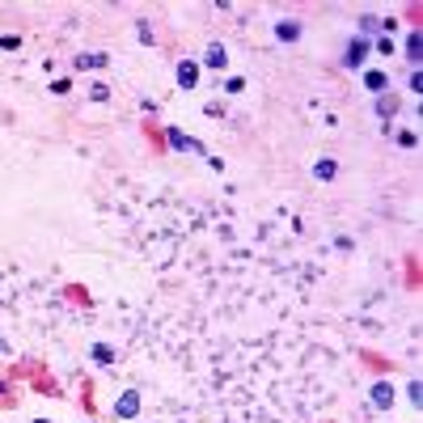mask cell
I'll return each mask as SVG.
<instances>
[{"label":"cell","mask_w":423,"mask_h":423,"mask_svg":"<svg viewBox=\"0 0 423 423\" xmlns=\"http://www.w3.org/2000/svg\"><path fill=\"white\" fill-rule=\"evenodd\" d=\"M276 38H280V42H296V38H301V22H288V17L276 22Z\"/></svg>","instance_id":"obj_7"},{"label":"cell","mask_w":423,"mask_h":423,"mask_svg":"<svg viewBox=\"0 0 423 423\" xmlns=\"http://www.w3.org/2000/svg\"><path fill=\"white\" fill-rule=\"evenodd\" d=\"M364 89L381 97V93L390 89V77H385V72H377V68H373V72H364Z\"/></svg>","instance_id":"obj_6"},{"label":"cell","mask_w":423,"mask_h":423,"mask_svg":"<svg viewBox=\"0 0 423 423\" xmlns=\"http://www.w3.org/2000/svg\"><path fill=\"white\" fill-rule=\"evenodd\" d=\"M178 85H182V89H195V85H199V64H195V60H182V64H178Z\"/></svg>","instance_id":"obj_5"},{"label":"cell","mask_w":423,"mask_h":423,"mask_svg":"<svg viewBox=\"0 0 423 423\" xmlns=\"http://www.w3.org/2000/svg\"><path fill=\"white\" fill-rule=\"evenodd\" d=\"M89 356H93L102 368H111V364L119 360V356H115V347H106V343H93V351H89Z\"/></svg>","instance_id":"obj_9"},{"label":"cell","mask_w":423,"mask_h":423,"mask_svg":"<svg viewBox=\"0 0 423 423\" xmlns=\"http://www.w3.org/2000/svg\"><path fill=\"white\" fill-rule=\"evenodd\" d=\"M68 89H72V81H64V77H60V81H51V93H68Z\"/></svg>","instance_id":"obj_18"},{"label":"cell","mask_w":423,"mask_h":423,"mask_svg":"<svg viewBox=\"0 0 423 423\" xmlns=\"http://www.w3.org/2000/svg\"><path fill=\"white\" fill-rule=\"evenodd\" d=\"M394 398H398V394H394V385H390V381H377V385H373V406H377V410H390V406H394Z\"/></svg>","instance_id":"obj_4"},{"label":"cell","mask_w":423,"mask_h":423,"mask_svg":"<svg viewBox=\"0 0 423 423\" xmlns=\"http://www.w3.org/2000/svg\"><path fill=\"white\" fill-rule=\"evenodd\" d=\"M0 356H5V343H0Z\"/></svg>","instance_id":"obj_21"},{"label":"cell","mask_w":423,"mask_h":423,"mask_svg":"<svg viewBox=\"0 0 423 423\" xmlns=\"http://www.w3.org/2000/svg\"><path fill=\"white\" fill-rule=\"evenodd\" d=\"M225 89H229V93H241V89H246V81H241V77H229V81H225Z\"/></svg>","instance_id":"obj_17"},{"label":"cell","mask_w":423,"mask_h":423,"mask_svg":"<svg viewBox=\"0 0 423 423\" xmlns=\"http://www.w3.org/2000/svg\"><path fill=\"white\" fill-rule=\"evenodd\" d=\"M166 144L170 148H178V152H203V144L199 140H191L186 131H178V127H166Z\"/></svg>","instance_id":"obj_2"},{"label":"cell","mask_w":423,"mask_h":423,"mask_svg":"<svg viewBox=\"0 0 423 423\" xmlns=\"http://www.w3.org/2000/svg\"><path fill=\"white\" fill-rule=\"evenodd\" d=\"M203 64H207V68H225V64H229V51H225L221 42H212L207 56H203Z\"/></svg>","instance_id":"obj_8"},{"label":"cell","mask_w":423,"mask_h":423,"mask_svg":"<svg viewBox=\"0 0 423 423\" xmlns=\"http://www.w3.org/2000/svg\"><path fill=\"white\" fill-rule=\"evenodd\" d=\"M335 174H339V166L330 161V157H322V161H317V166H313V178H322V182H330Z\"/></svg>","instance_id":"obj_10"},{"label":"cell","mask_w":423,"mask_h":423,"mask_svg":"<svg viewBox=\"0 0 423 423\" xmlns=\"http://www.w3.org/2000/svg\"><path fill=\"white\" fill-rule=\"evenodd\" d=\"M406 60L419 68V30H410V34H406Z\"/></svg>","instance_id":"obj_13"},{"label":"cell","mask_w":423,"mask_h":423,"mask_svg":"<svg viewBox=\"0 0 423 423\" xmlns=\"http://www.w3.org/2000/svg\"><path fill=\"white\" fill-rule=\"evenodd\" d=\"M89 97L93 102H106V97H111V89H106V85H89Z\"/></svg>","instance_id":"obj_16"},{"label":"cell","mask_w":423,"mask_h":423,"mask_svg":"<svg viewBox=\"0 0 423 423\" xmlns=\"http://www.w3.org/2000/svg\"><path fill=\"white\" fill-rule=\"evenodd\" d=\"M115 415H119L123 423H131V419L140 415V394H136V390H123V394L115 398Z\"/></svg>","instance_id":"obj_1"},{"label":"cell","mask_w":423,"mask_h":423,"mask_svg":"<svg viewBox=\"0 0 423 423\" xmlns=\"http://www.w3.org/2000/svg\"><path fill=\"white\" fill-rule=\"evenodd\" d=\"M373 51H377V56H394V38H390V34H381Z\"/></svg>","instance_id":"obj_15"},{"label":"cell","mask_w":423,"mask_h":423,"mask_svg":"<svg viewBox=\"0 0 423 423\" xmlns=\"http://www.w3.org/2000/svg\"><path fill=\"white\" fill-rule=\"evenodd\" d=\"M398 111V97L394 93H381V102H377V115H394Z\"/></svg>","instance_id":"obj_14"},{"label":"cell","mask_w":423,"mask_h":423,"mask_svg":"<svg viewBox=\"0 0 423 423\" xmlns=\"http://www.w3.org/2000/svg\"><path fill=\"white\" fill-rule=\"evenodd\" d=\"M72 64H77V68H102V64H106V56H102V51H93V56H89V51H81V56H77Z\"/></svg>","instance_id":"obj_11"},{"label":"cell","mask_w":423,"mask_h":423,"mask_svg":"<svg viewBox=\"0 0 423 423\" xmlns=\"http://www.w3.org/2000/svg\"><path fill=\"white\" fill-rule=\"evenodd\" d=\"M5 390H9V385H5V381H0V394H5Z\"/></svg>","instance_id":"obj_19"},{"label":"cell","mask_w":423,"mask_h":423,"mask_svg":"<svg viewBox=\"0 0 423 423\" xmlns=\"http://www.w3.org/2000/svg\"><path fill=\"white\" fill-rule=\"evenodd\" d=\"M34 423H51V419H34Z\"/></svg>","instance_id":"obj_20"},{"label":"cell","mask_w":423,"mask_h":423,"mask_svg":"<svg viewBox=\"0 0 423 423\" xmlns=\"http://www.w3.org/2000/svg\"><path fill=\"white\" fill-rule=\"evenodd\" d=\"M377 30H381V17H377V13H364V17H360V38L377 34Z\"/></svg>","instance_id":"obj_12"},{"label":"cell","mask_w":423,"mask_h":423,"mask_svg":"<svg viewBox=\"0 0 423 423\" xmlns=\"http://www.w3.org/2000/svg\"><path fill=\"white\" fill-rule=\"evenodd\" d=\"M364 56H368V38H356L351 47H347V56H343V68H364Z\"/></svg>","instance_id":"obj_3"}]
</instances>
